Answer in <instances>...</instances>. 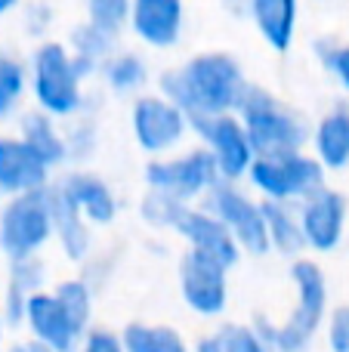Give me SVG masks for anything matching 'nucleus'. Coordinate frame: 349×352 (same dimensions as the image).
Listing matches in <instances>:
<instances>
[{
    "mask_svg": "<svg viewBox=\"0 0 349 352\" xmlns=\"http://www.w3.org/2000/svg\"><path fill=\"white\" fill-rule=\"evenodd\" d=\"M158 87L195 121V118L223 115V111H238L251 84L232 53L210 50V53L192 56L177 68H167Z\"/></svg>",
    "mask_w": 349,
    "mask_h": 352,
    "instance_id": "obj_1",
    "label": "nucleus"
},
{
    "mask_svg": "<svg viewBox=\"0 0 349 352\" xmlns=\"http://www.w3.org/2000/svg\"><path fill=\"white\" fill-rule=\"evenodd\" d=\"M291 281H294V309L284 322H266L260 318L257 328L275 352H306L315 331L328 322V278L319 263L297 260L291 263Z\"/></svg>",
    "mask_w": 349,
    "mask_h": 352,
    "instance_id": "obj_2",
    "label": "nucleus"
},
{
    "mask_svg": "<svg viewBox=\"0 0 349 352\" xmlns=\"http://www.w3.org/2000/svg\"><path fill=\"white\" fill-rule=\"evenodd\" d=\"M31 93H34L37 109L49 111L53 118H68L84 111V74L74 62L68 43L43 41L31 56Z\"/></svg>",
    "mask_w": 349,
    "mask_h": 352,
    "instance_id": "obj_3",
    "label": "nucleus"
},
{
    "mask_svg": "<svg viewBox=\"0 0 349 352\" xmlns=\"http://www.w3.org/2000/svg\"><path fill=\"white\" fill-rule=\"evenodd\" d=\"M238 118L251 136L257 155H288L300 152L309 142L306 121L278 96H272L263 87H247L245 99L238 105Z\"/></svg>",
    "mask_w": 349,
    "mask_h": 352,
    "instance_id": "obj_4",
    "label": "nucleus"
},
{
    "mask_svg": "<svg viewBox=\"0 0 349 352\" xmlns=\"http://www.w3.org/2000/svg\"><path fill=\"white\" fill-rule=\"evenodd\" d=\"M328 176V167L315 155L288 152V155H257V161L247 170L251 186L266 201H303L313 192H319Z\"/></svg>",
    "mask_w": 349,
    "mask_h": 352,
    "instance_id": "obj_5",
    "label": "nucleus"
},
{
    "mask_svg": "<svg viewBox=\"0 0 349 352\" xmlns=\"http://www.w3.org/2000/svg\"><path fill=\"white\" fill-rule=\"evenodd\" d=\"M49 238H56L49 186L12 195V201L0 210V248H3V254L10 260L34 256L43 244H49Z\"/></svg>",
    "mask_w": 349,
    "mask_h": 352,
    "instance_id": "obj_6",
    "label": "nucleus"
},
{
    "mask_svg": "<svg viewBox=\"0 0 349 352\" xmlns=\"http://www.w3.org/2000/svg\"><path fill=\"white\" fill-rule=\"evenodd\" d=\"M142 179H146V188H152V192L170 195L183 204H192L198 198H207V192L223 176L214 155L201 146L185 155H177V158L148 161L146 170H142Z\"/></svg>",
    "mask_w": 349,
    "mask_h": 352,
    "instance_id": "obj_7",
    "label": "nucleus"
},
{
    "mask_svg": "<svg viewBox=\"0 0 349 352\" xmlns=\"http://www.w3.org/2000/svg\"><path fill=\"white\" fill-rule=\"evenodd\" d=\"M207 207L229 226V232H232L235 241L241 244V250H247V254H254V256H263L272 250L263 201H254L245 188L235 186V179L216 182L207 192Z\"/></svg>",
    "mask_w": 349,
    "mask_h": 352,
    "instance_id": "obj_8",
    "label": "nucleus"
},
{
    "mask_svg": "<svg viewBox=\"0 0 349 352\" xmlns=\"http://www.w3.org/2000/svg\"><path fill=\"white\" fill-rule=\"evenodd\" d=\"M130 127L136 146L146 155H167L185 140V133L192 130V118L164 93H146L133 102Z\"/></svg>",
    "mask_w": 349,
    "mask_h": 352,
    "instance_id": "obj_9",
    "label": "nucleus"
},
{
    "mask_svg": "<svg viewBox=\"0 0 349 352\" xmlns=\"http://www.w3.org/2000/svg\"><path fill=\"white\" fill-rule=\"evenodd\" d=\"M192 130L204 140V148L214 155L216 167H220L223 179H235L247 176L251 164L257 161V148H254L251 136H247L245 124H241L238 111H223V115L195 118Z\"/></svg>",
    "mask_w": 349,
    "mask_h": 352,
    "instance_id": "obj_10",
    "label": "nucleus"
},
{
    "mask_svg": "<svg viewBox=\"0 0 349 352\" xmlns=\"http://www.w3.org/2000/svg\"><path fill=\"white\" fill-rule=\"evenodd\" d=\"M179 294L195 316H223L229 303V266L189 248L179 260Z\"/></svg>",
    "mask_w": 349,
    "mask_h": 352,
    "instance_id": "obj_11",
    "label": "nucleus"
},
{
    "mask_svg": "<svg viewBox=\"0 0 349 352\" xmlns=\"http://www.w3.org/2000/svg\"><path fill=\"white\" fill-rule=\"evenodd\" d=\"M300 223L303 235H306V248L328 254V250L340 248L346 235L349 223V198L346 192L331 186H322L309 198L300 201Z\"/></svg>",
    "mask_w": 349,
    "mask_h": 352,
    "instance_id": "obj_12",
    "label": "nucleus"
},
{
    "mask_svg": "<svg viewBox=\"0 0 349 352\" xmlns=\"http://www.w3.org/2000/svg\"><path fill=\"white\" fill-rule=\"evenodd\" d=\"M25 324H28L31 337L43 340L56 352H78L87 334V328L68 312V306L56 297V291L31 294L28 306H25Z\"/></svg>",
    "mask_w": 349,
    "mask_h": 352,
    "instance_id": "obj_13",
    "label": "nucleus"
},
{
    "mask_svg": "<svg viewBox=\"0 0 349 352\" xmlns=\"http://www.w3.org/2000/svg\"><path fill=\"white\" fill-rule=\"evenodd\" d=\"M173 232H177L192 250H198V254H204V256H214V260H220L223 266H229V269L238 266L241 254H245L241 244L235 241V235L229 232V226L223 223L210 207L185 204V210L179 213Z\"/></svg>",
    "mask_w": 349,
    "mask_h": 352,
    "instance_id": "obj_14",
    "label": "nucleus"
},
{
    "mask_svg": "<svg viewBox=\"0 0 349 352\" xmlns=\"http://www.w3.org/2000/svg\"><path fill=\"white\" fill-rule=\"evenodd\" d=\"M183 0H130V31L148 50H173L183 41Z\"/></svg>",
    "mask_w": 349,
    "mask_h": 352,
    "instance_id": "obj_15",
    "label": "nucleus"
},
{
    "mask_svg": "<svg viewBox=\"0 0 349 352\" xmlns=\"http://www.w3.org/2000/svg\"><path fill=\"white\" fill-rule=\"evenodd\" d=\"M49 186V167L31 152V146L19 136H3L0 140V192L22 195L34 188Z\"/></svg>",
    "mask_w": 349,
    "mask_h": 352,
    "instance_id": "obj_16",
    "label": "nucleus"
},
{
    "mask_svg": "<svg viewBox=\"0 0 349 352\" xmlns=\"http://www.w3.org/2000/svg\"><path fill=\"white\" fill-rule=\"evenodd\" d=\"M56 186L65 192V198L71 201L93 226H109L111 219L117 217V198L102 176L87 173V170H74L62 182H56Z\"/></svg>",
    "mask_w": 349,
    "mask_h": 352,
    "instance_id": "obj_17",
    "label": "nucleus"
},
{
    "mask_svg": "<svg viewBox=\"0 0 349 352\" xmlns=\"http://www.w3.org/2000/svg\"><path fill=\"white\" fill-rule=\"evenodd\" d=\"M247 16L269 50L288 53L294 47L297 25H300V0H251Z\"/></svg>",
    "mask_w": 349,
    "mask_h": 352,
    "instance_id": "obj_18",
    "label": "nucleus"
},
{
    "mask_svg": "<svg viewBox=\"0 0 349 352\" xmlns=\"http://www.w3.org/2000/svg\"><path fill=\"white\" fill-rule=\"evenodd\" d=\"M49 201H53V219H56V241H59L65 260L71 263H84L87 254L93 248V235H90V219L65 198L59 186H49Z\"/></svg>",
    "mask_w": 349,
    "mask_h": 352,
    "instance_id": "obj_19",
    "label": "nucleus"
},
{
    "mask_svg": "<svg viewBox=\"0 0 349 352\" xmlns=\"http://www.w3.org/2000/svg\"><path fill=\"white\" fill-rule=\"evenodd\" d=\"M309 146L328 170H349V105H334L315 124V130L309 133Z\"/></svg>",
    "mask_w": 349,
    "mask_h": 352,
    "instance_id": "obj_20",
    "label": "nucleus"
},
{
    "mask_svg": "<svg viewBox=\"0 0 349 352\" xmlns=\"http://www.w3.org/2000/svg\"><path fill=\"white\" fill-rule=\"evenodd\" d=\"M22 140L28 142L31 152H34L49 170L68 161V140H65V133L56 127V118L49 115V111L37 109L22 118Z\"/></svg>",
    "mask_w": 349,
    "mask_h": 352,
    "instance_id": "obj_21",
    "label": "nucleus"
},
{
    "mask_svg": "<svg viewBox=\"0 0 349 352\" xmlns=\"http://www.w3.org/2000/svg\"><path fill=\"white\" fill-rule=\"evenodd\" d=\"M115 41H117L115 34L102 31L99 25H93L90 19L80 22V25H74L71 34H68V50H71V56H74V62H78V68H80L84 78L99 74L102 62L115 53Z\"/></svg>",
    "mask_w": 349,
    "mask_h": 352,
    "instance_id": "obj_22",
    "label": "nucleus"
},
{
    "mask_svg": "<svg viewBox=\"0 0 349 352\" xmlns=\"http://www.w3.org/2000/svg\"><path fill=\"white\" fill-rule=\"evenodd\" d=\"M263 213H266V229H269L272 250L284 256H300L306 250V235H303L300 210L291 207V201H266L263 198Z\"/></svg>",
    "mask_w": 349,
    "mask_h": 352,
    "instance_id": "obj_23",
    "label": "nucleus"
},
{
    "mask_svg": "<svg viewBox=\"0 0 349 352\" xmlns=\"http://www.w3.org/2000/svg\"><path fill=\"white\" fill-rule=\"evenodd\" d=\"M105 87L117 96H130V93H139L148 84V62L142 59L133 50H115L109 59L99 68Z\"/></svg>",
    "mask_w": 349,
    "mask_h": 352,
    "instance_id": "obj_24",
    "label": "nucleus"
},
{
    "mask_svg": "<svg viewBox=\"0 0 349 352\" xmlns=\"http://www.w3.org/2000/svg\"><path fill=\"white\" fill-rule=\"evenodd\" d=\"M121 337L127 352H192L183 334L177 328H167V324L133 322L121 331Z\"/></svg>",
    "mask_w": 349,
    "mask_h": 352,
    "instance_id": "obj_25",
    "label": "nucleus"
},
{
    "mask_svg": "<svg viewBox=\"0 0 349 352\" xmlns=\"http://www.w3.org/2000/svg\"><path fill=\"white\" fill-rule=\"evenodd\" d=\"M28 84H31V72L25 68V62L12 59V56H0V118L16 111Z\"/></svg>",
    "mask_w": 349,
    "mask_h": 352,
    "instance_id": "obj_26",
    "label": "nucleus"
},
{
    "mask_svg": "<svg viewBox=\"0 0 349 352\" xmlns=\"http://www.w3.org/2000/svg\"><path fill=\"white\" fill-rule=\"evenodd\" d=\"M56 297L68 306L74 318H78L84 328H90V318H93V287L87 278H65L56 285Z\"/></svg>",
    "mask_w": 349,
    "mask_h": 352,
    "instance_id": "obj_27",
    "label": "nucleus"
},
{
    "mask_svg": "<svg viewBox=\"0 0 349 352\" xmlns=\"http://www.w3.org/2000/svg\"><path fill=\"white\" fill-rule=\"evenodd\" d=\"M87 19L117 37L130 28V0H87Z\"/></svg>",
    "mask_w": 349,
    "mask_h": 352,
    "instance_id": "obj_28",
    "label": "nucleus"
},
{
    "mask_svg": "<svg viewBox=\"0 0 349 352\" xmlns=\"http://www.w3.org/2000/svg\"><path fill=\"white\" fill-rule=\"evenodd\" d=\"M183 210H185L183 201L170 198V195L152 192V188H148V195L142 198V204H139L142 219H146L148 226H155V229H173Z\"/></svg>",
    "mask_w": 349,
    "mask_h": 352,
    "instance_id": "obj_29",
    "label": "nucleus"
},
{
    "mask_svg": "<svg viewBox=\"0 0 349 352\" xmlns=\"http://www.w3.org/2000/svg\"><path fill=\"white\" fill-rule=\"evenodd\" d=\"M216 334H220L223 352H275L260 334L257 324H226Z\"/></svg>",
    "mask_w": 349,
    "mask_h": 352,
    "instance_id": "obj_30",
    "label": "nucleus"
},
{
    "mask_svg": "<svg viewBox=\"0 0 349 352\" xmlns=\"http://www.w3.org/2000/svg\"><path fill=\"white\" fill-rule=\"evenodd\" d=\"M43 278H47V266L34 256H22V260H12V275H10V287L6 291H16L22 297H31V294L41 291Z\"/></svg>",
    "mask_w": 349,
    "mask_h": 352,
    "instance_id": "obj_31",
    "label": "nucleus"
},
{
    "mask_svg": "<svg viewBox=\"0 0 349 352\" xmlns=\"http://www.w3.org/2000/svg\"><path fill=\"white\" fill-rule=\"evenodd\" d=\"M65 140H68V158L87 161L99 146V130H96V124H93L90 118L74 115V124H71V130L65 133Z\"/></svg>",
    "mask_w": 349,
    "mask_h": 352,
    "instance_id": "obj_32",
    "label": "nucleus"
},
{
    "mask_svg": "<svg viewBox=\"0 0 349 352\" xmlns=\"http://www.w3.org/2000/svg\"><path fill=\"white\" fill-rule=\"evenodd\" d=\"M315 53L325 62V68L340 80V87L349 93V43H315Z\"/></svg>",
    "mask_w": 349,
    "mask_h": 352,
    "instance_id": "obj_33",
    "label": "nucleus"
},
{
    "mask_svg": "<svg viewBox=\"0 0 349 352\" xmlns=\"http://www.w3.org/2000/svg\"><path fill=\"white\" fill-rule=\"evenodd\" d=\"M53 19H56V12L47 0H31V3H25L22 28L28 31L31 37H43L49 28H53Z\"/></svg>",
    "mask_w": 349,
    "mask_h": 352,
    "instance_id": "obj_34",
    "label": "nucleus"
},
{
    "mask_svg": "<svg viewBox=\"0 0 349 352\" xmlns=\"http://www.w3.org/2000/svg\"><path fill=\"white\" fill-rule=\"evenodd\" d=\"M78 352H127L124 337L109 328H87L84 340H80Z\"/></svg>",
    "mask_w": 349,
    "mask_h": 352,
    "instance_id": "obj_35",
    "label": "nucleus"
},
{
    "mask_svg": "<svg viewBox=\"0 0 349 352\" xmlns=\"http://www.w3.org/2000/svg\"><path fill=\"white\" fill-rule=\"evenodd\" d=\"M328 346L331 352H349V306H337L328 316Z\"/></svg>",
    "mask_w": 349,
    "mask_h": 352,
    "instance_id": "obj_36",
    "label": "nucleus"
},
{
    "mask_svg": "<svg viewBox=\"0 0 349 352\" xmlns=\"http://www.w3.org/2000/svg\"><path fill=\"white\" fill-rule=\"evenodd\" d=\"M10 352H56V349H53V346H47L43 340H37V337H28V340L12 343Z\"/></svg>",
    "mask_w": 349,
    "mask_h": 352,
    "instance_id": "obj_37",
    "label": "nucleus"
},
{
    "mask_svg": "<svg viewBox=\"0 0 349 352\" xmlns=\"http://www.w3.org/2000/svg\"><path fill=\"white\" fill-rule=\"evenodd\" d=\"M195 352H223V343H220V334H207L195 343Z\"/></svg>",
    "mask_w": 349,
    "mask_h": 352,
    "instance_id": "obj_38",
    "label": "nucleus"
},
{
    "mask_svg": "<svg viewBox=\"0 0 349 352\" xmlns=\"http://www.w3.org/2000/svg\"><path fill=\"white\" fill-rule=\"evenodd\" d=\"M223 6H226L232 16H247V6H251V0H220Z\"/></svg>",
    "mask_w": 349,
    "mask_h": 352,
    "instance_id": "obj_39",
    "label": "nucleus"
},
{
    "mask_svg": "<svg viewBox=\"0 0 349 352\" xmlns=\"http://www.w3.org/2000/svg\"><path fill=\"white\" fill-rule=\"evenodd\" d=\"M19 3H22V0H0V16H6V12H12Z\"/></svg>",
    "mask_w": 349,
    "mask_h": 352,
    "instance_id": "obj_40",
    "label": "nucleus"
}]
</instances>
